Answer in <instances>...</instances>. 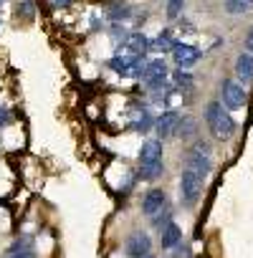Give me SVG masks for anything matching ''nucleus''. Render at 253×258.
Returning a JSON list of instances; mask_svg holds the SVG:
<instances>
[{
  "mask_svg": "<svg viewBox=\"0 0 253 258\" xmlns=\"http://www.w3.org/2000/svg\"><path fill=\"white\" fill-rule=\"evenodd\" d=\"M245 48L253 53V28H250V33H248V38H245Z\"/></svg>",
  "mask_w": 253,
  "mask_h": 258,
  "instance_id": "25",
  "label": "nucleus"
},
{
  "mask_svg": "<svg viewBox=\"0 0 253 258\" xmlns=\"http://www.w3.org/2000/svg\"><path fill=\"white\" fill-rule=\"evenodd\" d=\"M124 48L132 53H140V56H147V51H152V41L142 33H130L124 41Z\"/></svg>",
  "mask_w": 253,
  "mask_h": 258,
  "instance_id": "13",
  "label": "nucleus"
},
{
  "mask_svg": "<svg viewBox=\"0 0 253 258\" xmlns=\"http://www.w3.org/2000/svg\"><path fill=\"white\" fill-rule=\"evenodd\" d=\"M200 48L198 46H190V43H177L175 46V51H172V58H175V63L180 66V69H190V66H195L198 61H200Z\"/></svg>",
  "mask_w": 253,
  "mask_h": 258,
  "instance_id": "8",
  "label": "nucleus"
},
{
  "mask_svg": "<svg viewBox=\"0 0 253 258\" xmlns=\"http://www.w3.org/2000/svg\"><path fill=\"white\" fill-rule=\"evenodd\" d=\"M205 124L215 140H228L235 132V121L228 114V109H223V101H210L205 106Z\"/></svg>",
  "mask_w": 253,
  "mask_h": 258,
  "instance_id": "1",
  "label": "nucleus"
},
{
  "mask_svg": "<svg viewBox=\"0 0 253 258\" xmlns=\"http://www.w3.org/2000/svg\"><path fill=\"white\" fill-rule=\"evenodd\" d=\"M182 8H185V0H167V18H180V13H182Z\"/></svg>",
  "mask_w": 253,
  "mask_h": 258,
  "instance_id": "22",
  "label": "nucleus"
},
{
  "mask_svg": "<svg viewBox=\"0 0 253 258\" xmlns=\"http://www.w3.org/2000/svg\"><path fill=\"white\" fill-rule=\"evenodd\" d=\"M3 3H6V0H0V6H3Z\"/></svg>",
  "mask_w": 253,
  "mask_h": 258,
  "instance_id": "27",
  "label": "nucleus"
},
{
  "mask_svg": "<svg viewBox=\"0 0 253 258\" xmlns=\"http://www.w3.org/2000/svg\"><path fill=\"white\" fill-rule=\"evenodd\" d=\"M172 81H175L180 89H190V86H193V74H187L185 69H180V66H177V69H175V74H172Z\"/></svg>",
  "mask_w": 253,
  "mask_h": 258,
  "instance_id": "19",
  "label": "nucleus"
},
{
  "mask_svg": "<svg viewBox=\"0 0 253 258\" xmlns=\"http://www.w3.org/2000/svg\"><path fill=\"white\" fill-rule=\"evenodd\" d=\"M145 258H155V255H145Z\"/></svg>",
  "mask_w": 253,
  "mask_h": 258,
  "instance_id": "26",
  "label": "nucleus"
},
{
  "mask_svg": "<svg viewBox=\"0 0 253 258\" xmlns=\"http://www.w3.org/2000/svg\"><path fill=\"white\" fill-rule=\"evenodd\" d=\"M167 205V195L162 190H150L145 198H142V213L155 218L157 213H162V208Z\"/></svg>",
  "mask_w": 253,
  "mask_h": 258,
  "instance_id": "10",
  "label": "nucleus"
},
{
  "mask_svg": "<svg viewBox=\"0 0 253 258\" xmlns=\"http://www.w3.org/2000/svg\"><path fill=\"white\" fill-rule=\"evenodd\" d=\"M167 79H170V71H167V63H165L162 58L147 61L145 74H142L145 89H150V91H162V89H167Z\"/></svg>",
  "mask_w": 253,
  "mask_h": 258,
  "instance_id": "3",
  "label": "nucleus"
},
{
  "mask_svg": "<svg viewBox=\"0 0 253 258\" xmlns=\"http://www.w3.org/2000/svg\"><path fill=\"white\" fill-rule=\"evenodd\" d=\"M175 46H177V41H175L172 31H162V33L152 41V51H160V53H172Z\"/></svg>",
  "mask_w": 253,
  "mask_h": 258,
  "instance_id": "16",
  "label": "nucleus"
},
{
  "mask_svg": "<svg viewBox=\"0 0 253 258\" xmlns=\"http://www.w3.org/2000/svg\"><path fill=\"white\" fill-rule=\"evenodd\" d=\"M235 76L240 81H253V56L250 53H240L238 61H235Z\"/></svg>",
  "mask_w": 253,
  "mask_h": 258,
  "instance_id": "14",
  "label": "nucleus"
},
{
  "mask_svg": "<svg viewBox=\"0 0 253 258\" xmlns=\"http://www.w3.org/2000/svg\"><path fill=\"white\" fill-rule=\"evenodd\" d=\"M162 162V140H147L140 147V165Z\"/></svg>",
  "mask_w": 253,
  "mask_h": 258,
  "instance_id": "12",
  "label": "nucleus"
},
{
  "mask_svg": "<svg viewBox=\"0 0 253 258\" xmlns=\"http://www.w3.org/2000/svg\"><path fill=\"white\" fill-rule=\"evenodd\" d=\"M11 258H16V255H11Z\"/></svg>",
  "mask_w": 253,
  "mask_h": 258,
  "instance_id": "28",
  "label": "nucleus"
},
{
  "mask_svg": "<svg viewBox=\"0 0 253 258\" xmlns=\"http://www.w3.org/2000/svg\"><path fill=\"white\" fill-rule=\"evenodd\" d=\"M220 99L225 109H240L245 104V89L240 84H235L233 79H225L220 84Z\"/></svg>",
  "mask_w": 253,
  "mask_h": 258,
  "instance_id": "6",
  "label": "nucleus"
},
{
  "mask_svg": "<svg viewBox=\"0 0 253 258\" xmlns=\"http://www.w3.org/2000/svg\"><path fill=\"white\" fill-rule=\"evenodd\" d=\"M175 135H180V137H193L195 135V121L190 119V116H180V124H177V132Z\"/></svg>",
  "mask_w": 253,
  "mask_h": 258,
  "instance_id": "20",
  "label": "nucleus"
},
{
  "mask_svg": "<svg viewBox=\"0 0 253 258\" xmlns=\"http://www.w3.org/2000/svg\"><path fill=\"white\" fill-rule=\"evenodd\" d=\"M145 66H147V58L140 56V53H132V51L126 53V56L116 53V56L109 58V69H111L116 76H126V79H142Z\"/></svg>",
  "mask_w": 253,
  "mask_h": 258,
  "instance_id": "2",
  "label": "nucleus"
},
{
  "mask_svg": "<svg viewBox=\"0 0 253 258\" xmlns=\"http://www.w3.org/2000/svg\"><path fill=\"white\" fill-rule=\"evenodd\" d=\"M253 8V0H225V11L230 16H243Z\"/></svg>",
  "mask_w": 253,
  "mask_h": 258,
  "instance_id": "18",
  "label": "nucleus"
},
{
  "mask_svg": "<svg viewBox=\"0 0 253 258\" xmlns=\"http://www.w3.org/2000/svg\"><path fill=\"white\" fill-rule=\"evenodd\" d=\"M18 16H23L26 21H31L36 16V3H33V0H21V3H18Z\"/></svg>",
  "mask_w": 253,
  "mask_h": 258,
  "instance_id": "21",
  "label": "nucleus"
},
{
  "mask_svg": "<svg viewBox=\"0 0 253 258\" xmlns=\"http://www.w3.org/2000/svg\"><path fill=\"white\" fill-rule=\"evenodd\" d=\"M200 190H203V175H198L195 170H187L180 175V195L187 205H193L198 198H200Z\"/></svg>",
  "mask_w": 253,
  "mask_h": 258,
  "instance_id": "5",
  "label": "nucleus"
},
{
  "mask_svg": "<svg viewBox=\"0 0 253 258\" xmlns=\"http://www.w3.org/2000/svg\"><path fill=\"white\" fill-rule=\"evenodd\" d=\"M160 243H162V248L165 250H172V248H177L180 243H182V228L177 225V223H165L162 228H160Z\"/></svg>",
  "mask_w": 253,
  "mask_h": 258,
  "instance_id": "11",
  "label": "nucleus"
},
{
  "mask_svg": "<svg viewBox=\"0 0 253 258\" xmlns=\"http://www.w3.org/2000/svg\"><path fill=\"white\" fill-rule=\"evenodd\" d=\"M46 6L51 11H61V8H69L71 6V0H46Z\"/></svg>",
  "mask_w": 253,
  "mask_h": 258,
  "instance_id": "23",
  "label": "nucleus"
},
{
  "mask_svg": "<svg viewBox=\"0 0 253 258\" xmlns=\"http://www.w3.org/2000/svg\"><path fill=\"white\" fill-rule=\"evenodd\" d=\"M8 119H11V114H8L3 106H0V126H6V124H8Z\"/></svg>",
  "mask_w": 253,
  "mask_h": 258,
  "instance_id": "24",
  "label": "nucleus"
},
{
  "mask_svg": "<svg viewBox=\"0 0 253 258\" xmlns=\"http://www.w3.org/2000/svg\"><path fill=\"white\" fill-rule=\"evenodd\" d=\"M155 121H157V119H155L150 111H145V109L140 111V109H137L135 116H132V129H135V132H142V135H145V132H150V129L155 126Z\"/></svg>",
  "mask_w": 253,
  "mask_h": 258,
  "instance_id": "15",
  "label": "nucleus"
},
{
  "mask_svg": "<svg viewBox=\"0 0 253 258\" xmlns=\"http://www.w3.org/2000/svg\"><path fill=\"white\" fill-rule=\"evenodd\" d=\"M177 124H180V114L172 111V109H167V111H162V114L157 116L155 132H157L162 140H167V137H172V135L177 132Z\"/></svg>",
  "mask_w": 253,
  "mask_h": 258,
  "instance_id": "9",
  "label": "nucleus"
},
{
  "mask_svg": "<svg viewBox=\"0 0 253 258\" xmlns=\"http://www.w3.org/2000/svg\"><path fill=\"white\" fill-rule=\"evenodd\" d=\"M150 250H152V238L147 233L137 230V233H132L130 238H126L124 253L130 258H145V255H150Z\"/></svg>",
  "mask_w": 253,
  "mask_h": 258,
  "instance_id": "7",
  "label": "nucleus"
},
{
  "mask_svg": "<svg viewBox=\"0 0 253 258\" xmlns=\"http://www.w3.org/2000/svg\"><path fill=\"white\" fill-rule=\"evenodd\" d=\"M187 170H195L198 175H208L210 172V147L205 142H195L193 150L187 152V160H185Z\"/></svg>",
  "mask_w": 253,
  "mask_h": 258,
  "instance_id": "4",
  "label": "nucleus"
},
{
  "mask_svg": "<svg viewBox=\"0 0 253 258\" xmlns=\"http://www.w3.org/2000/svg\"><path fill=\"white\" fill-rule=\"evenodd\" d=\"M162 172H165V165H162V162L140 165V177H142V180H157V177H162Z\"/></svg>",
  "mask_w": 253,
  "mask_h": 258,
  "instance_id": "17",
  "label": "nucleus"
}]
</instances>
